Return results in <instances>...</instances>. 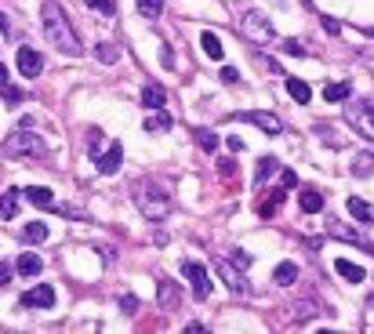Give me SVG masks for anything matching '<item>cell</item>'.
<instances>
[{"label": "cell", "instance_id": "cell-26", "mask_svg": "<svg viewBox=\"0 0 374 334\" xmlns=\"http://www.w3.org/2000/svg\"><path fill=\"white\" fill-rule=\"evenodd\" d=\"M349 95H352V88H349L345 80H338V84H327V88H323V98H327V102H345Z\"/></svg>", "mask_w": 374, "mask_h": 334}, {"label": "cell", "instance_id": "cell-36", "mask_svg": "<svg viewBox=\"0 0 374 334\" xmlns=\"http://www.w3.org/2000/svg\"><path fill=\"white\" fill-rule=\"evenodd\" d=\"M0 91H4V102H22V98H26L18 88H0Z\"/></svg>", "mask_w": 374, "mask_h": 334}, {"label": "cell", "instance_id": "cell-32", "mask_svg": "<svg viewBox=\"0 0 374 334\" xmlns=\"http://www.w3.org/2000/svg\"><path fill=\"white\" fill-rule=\"evenodd\" d=\"M95 58H98V62H106V66H113V62L120 58V51H116L113 44H98V48H95Z\"/></svg>", "mask_w": 374, "mask_h": 334}, {"label": "cell", "instance_id": "cell-19", "mask_svg": "<svg viewBox=\"0 0 374 334\" xmlns=\"http://www.w3.org/2000/svg\"><path fill=\"white\" fill-rule=\"evenodd\" d=\"M335 269H338V276H345V280H352V283H360V280H367V273L356 265V262H349V258H338L335 262Z\"/></svg>", "mask_w": 374, "mask_h": 334}, {"label": "cell", "instance_id": "cell-4", "mask_svg": "<svg viewBox=\"0 0 374 334\" xmlns=\"http://www.w3.org/2000/svg\"><path fill=\"white\" fill-rule=\"evenodd\" d=\"M240 33L251 40V44H273V40H276L273 22H269V15H262V11H247L240 18Z\"/></svg>", "mask_w": 374, "mask_h": 334}, {"label": "cell", "instance_id": "cell-6", "mask_svg": "<svg viewBox=\"0 0 374 334\" xmlns=\"http://www.w3.org/2000/svg\"><path fill=\"white\" fill-rule=\"evenodd\" d=\"M182 273H185V280H189V287H193V298H196V302H207V295H211L207 269H203L200 262H182Z\"/></svg>", "mask_w": 374, "mask_h": 334}, {"label": "cell", "instance_id": "cell-8", "mask_svg": "<svg viewBox=\"0 0 374 334\" xmlns=\"http://www.w3.org/2000/svg\"><path fill=\"white\" fill-rule=\"evenodd\" d=\"M236 120H247V123H255V128H262L265 135H280L283 131V123L276 113H262V109H251V113H236Z\"/></svg>", "mask_w": 374, "mask_h": 334}, {"label": "cell", "instance_id": "cell-25", "mask_svg": "<svg viewBox=\"0 0 374 334\" xmlns=\"http://www.w3.org/2000/svg\"><path fill=\"white\" fill-rule=\"evenodd\" d=\"M22 240H26V243H44V240H48V225H44V222H29V225L22 229Z\"/></svg>", "mask_w": 374, "mask_h": 334}, {"label": "cell", "instance_id": "cell-18", "mask_svg": "<svg viewBox=\"0 0 374 334\" xmlns=\"http://www.w3.org/2000/svg\"><path fill=\"white\" fill-rule=\"evenodd\" d=\"M18 273H22V276H40V269H44V262H40V255H33V250H26V255L22 258H18Z\"/></svg>", "mask_w": 374, "mask_h": 334}, {"label": "cell", "instance_id": "cell-22", "mask_svg": "<svg viewBox=\"0 0 374 334\" xmlns=\"http://www.w3.org/2000/svg\"><path fill=\"white\" fill-rule=\"evenodd\" d=\"M287 95L305 106V102H309V95H313V91H309V84H305V80H298V76H287Z\"/></svg>", "mask_w": 374, "mask_h": 334}, {"label": "cell", "instance_id": "cell-42", "mask_svg": "<svg viewBox=\"0 0 374 334\" xmlns=\"http://www.w3.org/2000/svg\"><path fill=\"white\" fill-rule=\"evenodd\" d=\"M323 29H327V33H338V29H342V26H338V22H335V18H323Z\"/></svg>", "mask_w": 374, "mask_h": 334}, {"label": "cell", "instance_id": "cell-16", "mask_svg": "<svg viewBox=\"0 0 374 334\" xmlns=\"http://www.w3.org/2000/svg\"><path fill=\"white\" fill-rule=\"evenodd\" d=\"M145 131H149V135H163V131H171V116L163 113V109H153L149 116H145Z\"/></svg>", "mask_w": 374, "mask_h": 334}, {"label": "cell", "instance_id": "cell-28", "mask_svg": "<svg viewBox=\"0 0 374 334\" xmlns=\"http://www.w3.org/2000/svg\"><path fill=\"white\" fill-rule=\"evenodd\" d=\"M196 145H200V149H207V153H215V149H218V135L207 131V128H200V131H196Z\"/></svg>", "mask_w": 374, "mask_h": 334}, {"label": "cell", "instance_id": "cell-13", "mask_svg": "<svg viewBox=\"0 0 374 334\" xmlns=\"http://www.w3.org/2000/svg\"><path fill=\"white\" fill-rule=\"evenodd\" d=\"M345 207H349V215L356 218L360 225H374V207H370L367 200H360V196H349V203H345Z\"/></svg>", "mask_w": 374, "mask_h": 334}, {"label": "cell", "instance_id": "cell-39", "mask_svg": "<svg viewBox=\"0 0 374 334\" xmlns=\"http://www.w3.org/2000/svg\"><path fill=\"white\" fill-rule=\"evenodd\" d=\"M233 262H236L240 269H247V265H251V255H240V250H233Z\"/></svg>", "mask_w": 374, "mask_h": 334}, {"label": "cell", "instance_id": "cell-2", "mask_svg": "<svg viewBox=\"0 0 374 334\" xmlns=\"http://www.w3.org/2000/svg\"><path fill=\"white\" fill-rule=\"evenodd\" d=\"M135 203H138L142 218H149V222H163V218L171 215L168 193H163L160 185H153V182H142V185H138V189H135Z\"/></svg>", "mask_w": 374, "mask_h": 334}, {"label": "cell", "instance_id": "cell-15", "mask_svg": "<svg viewBox=\"0 0 374 334\" xmlns=\"http://www.w3.org/2000/svg\"><path fill=\"white\" fill-rule=\"evenodd\" d=\"M349 171L356 175V178H370L374 175V153H356L349 163Z\"/></svg>", "mask_w": 374, "mask_h": 334}, {"label": "cell", "instance_id": "cell-29", "mask_svg": "<svg viewBox=\"0 0 374 334\" xmlns=\"http://www.w3.org/2000/svg\"><path fill=\"white\" fill-rule=\"evenodd\" d=\"M276 171H280V160L276 156H262L258 160V182H265L269 175H276Z\"/></svg>", "mask_w": 374, "mask_h": 334}, {"label": "cell", "instance_id": "cell-21", "mask_svg": "<svg viewBox=\"0 0 374 334\" xmlns=\"http://www.w3.org/2000/svg\"><path fill=\"white\" fill-rule=\"evenodd\" d=\"M200 48H203V55H207V58H215V62H222V55H225L222 40H218L215 33H203V36H200Z\"/></svg>", "mask_w": 374, "mask_h": 334}, {"label": "cell", "instance_id": "cell-34", "mask_svg": "<svg viewBox=\"0 0 374 334\" xmlns=\"http://www.w3.org/2000/svg\"><path fill=\"white\" fill-rule=\"evenodd\" d=\"M280 200H283V193H273V196H269V200H265V203L258 207V211H262V215L269 218V215H273V211H276V207H280Z\"/></svg>", "mask_w": 374, "mask_h": 334}, {"label": "cell", "instance_id": "cell-20", "mask_svg": "<svg viewBox=\"0 0 374 334\" xmlns=\"http://www.w3.org/2000/svg\"><path fill=\"white\" fill-rule=\"evenodd\" d=\"M273 280H276L280 287H290V283L298 280V265H295V262H280V265L273 269Z\"/></svg>", "mask_w": 374, "mask_h": 334}, {"label": "cell", "instance_id": "cell-38", "mask_svg": "<svg viewBox=\"0 0 374 334\" xmlns=\"http://www.w3.org/2000/svg\"><path fill=\"white\" fill-rule=\"evenodd\" d=\"M222 80H225V84H236V80H240V73H236L233 66H225V69H222Z\"/></svg>", "mask_w": 374, "mask_h": 334}, {"label": "cell", "instance_id": "cell-43", "mask_svg": "<svg viewBox=\"0 0 374 334\" xmlns=\"http://www.w3.org/2000/svg\"><path fill=\"white\" fill-rule=\"evenodd\" d=\"M0 88H8V69L0 66Z\"/></svg>", "mask_w": 374, "mask_h": 334}, {"label": "cell", "instance_id": "cell-44", "mask_svg": "<svg viewBox=\"0 0 374 334\" xmlns=\"http://www.w3.org/2000/svg\"><path fill=\"white\" fill-rule=\"evenodd\" d=\"M0 33H8V15L0 11Z\"/></svg>", "mask_w": 374, "mask_h": 334}, {"label": "cell", "instance_id": "cell-9", "mask_svg": "<svg viewBox=\"0 0 374 334\" xmlns=\"http://www.w3.org/2000/svg\"><path fill=\"white\" fill-rule=\"evenodd\" d=\"M327 233H330V236H338V240H349V243H360L363 250H370V255H374V243H370L363 233H356V229L342 225L338 218H327Z\"/></svg>", "mask_w": 374, "mask_h": 334}, {"label": "cell", "instance_id": "cell-30", "mask_svg": "<svg viewBox=\"0 0 374 334\" xmlns=\"http://www.w3.org/2000/svg\"><path fill=\"white\" fill-rule=\"evenodd\" d=\"M290 309H295V320H298V323H305L309 316H316V312H320V309H316V302H309V298H305V302H298V305H290Z\"/></svg>", "mask_w": 374, "mask_h": 334}, {"label": "cell", "instance_id": "cell-10", "mask_svg": "<svg viewBox=\"0 0 374 334\" xmlns=\"http://www.w3.org/2000/svg\"><path fill=\"white\" fill-rule=\"evenodd\" d=\"M22 305H26V309H51V305H55V287L36 283L33 290H26V295H22Z\"/></svg>", "mask_w": 374, "mask_h": 334}, {"label": "cell", "instance_id": "cell-33", "mask_svg": "<svg viewBox=\"0 0 374 334\" xmlns=\"http://www.w3.org/2000/svg\"><path fill=\"white\" fill-rule=\"evenodd\" d=\"M88 8H95L102 15H116V0H88Z\"/></svg>", "mask_w": 374, "mask_h": 334}, {"label": "cell", "instance_id": "cell-27", "mask_svg": "<svg viewBox=\"0 0 374 334\" xmlns=\"http://www.w3.org/2000/svg\"><path fill=\"white\" fill-rule=\"evenodd\" d=\"M18 193H22V189H8L4 196H0V215H4V218L18 215Z\"/></svg>", "mask_w": 374, "mask_h": 334}, {"label": "cell", "instance_id": "cell-41", "mask_svg": "<svg viewBox=\"0 0 374 334\" xmlns=\"http://www.w3.org/2000/svg\"><path fill=\"white\" fill-rule=\"evenodd\" d=\"M120 305H123V312H135V305H138V302L128 295V298H120Z\"/></svg>", "mask_w": 374, "mask_h": 334}, {"label": "cell", "instance_id": "cell-11", "mask_svg": "<svg viewBox=\"0 0 374 334\" xmlns=\"http://www.w3.org/2000/svg\"><path fill=\"white\" fill-rule=\"evenodd\" d=\"M44 69V58H40L36 48H18V73L22 76H40Z\"/></svg>", "mask_w": 374, "mask_h": 334}, {"label": "cell", "instance_id": "cell-12", "mask_svg": "<svg viewBox=\"0 0 374 334\" xmlns=\"http://www.w3.org/2000/svg\"><path fill=\"white\" fill-rule=\"evenodd\" d=\"M120 163H123V145H109L106 153H102L98 160H95V167H98V175H116L120 171Z\"/></svg>", "mask_w": 374, "mask_h": 334}, {"label": "cell", "instance_id": "cell-24", "mask_svg": "<svg viewBox=\"0 0 374 334\" xmlns=\"http://www.w3.org/2000/svg\"><path fill=\"white\" fill-rule=\"evenodd\" d=\"M156 295H160V305H163V309H175V305H178V290H175L171 280H160Z\"/></svg>", "mask_w": 374, "mask_h": 334}, {"label": "cell", "instance_id": "cell-45", "mask_svg": "<svg viewBox=\"0 0 374 334\" xmlns=\"http://www.w3.org/2000/svg\"><path fill=\"white\" fill-rule=\"evenodd\" d=\"M367 102H370V106H374V98H367Z\"/></svg>", "mask_w": 374, "mask_h": 334}, {"label": "cell", "instance_id": "cell-17", "mask_svg": "<svg viewBox=\"0 0 374 334\" xmlns=\"http://www.w3.org/2000/svg\"><path fill=\"white\" fill-rule=\"evenodd\" d=\"M26 200H29L33 207H55V193L48 189V185H29Z\"/></svg>", "mask_w": 374, "mask_h": 334}, {"label": "cell", "instance_id": "cell-40", "mask_svg": "<svg viewBox=\"0 0 374 334\" xmlns=\"http://www.w3.org/2000/svg\"><path fill=\"white\" fill-rule=\"evenodd\" d=\"M229 149H233V153H243V142H240V135H229Z\"/></svg>", "mask_w": 374, "mask_h": 334}, {"label": "cell", "instance_id": "cell-31", "mask_svg": "<svg viewBox=\"0 0 374 334\" xmlns=\"http://www.w3.org/2000/svg\"><path fill=\"white\" fill-rule=\"evenodd\" d=\"M138 4V11L145 15V18H156L160 11H163V0H135Z\"/></svg>", "mask_w": 374, "mask_h": 334}, {"label": "cell", "instance_id": "cell-7", "mask_svg": "<svg viewBox=\"0 0 374 334\" xmlns=\"http://www.w3.org/2000/svg\"><path fill=\"white\" fill-rule=\"evenodd\" d=\"M215 269H218V276L225 280V287L233 290V295H247V280L240 276V265L229 262V258H215Z\"/></svg>", "mask_w": 374, "mask_h": 334}, {"label": "cell", "instance_id": "cell-37", "mask_svg": "<svg viewBox=\"0 0 374 334\" xmlns=\"http://www.w3.org/2000/svg\"><path fill=\"white\" fill-rule=\"evenodd\" d=\"M283 51H287V55H298V58L305 55V48L298 44V40H287V44H283Z\"/></svg>", "mask_w": 374, "mask_h": 334}, {"label": "cell", "instance_id": "cell-23", "mask_svg": "<svg viewBox=\"0 0 374 334\" xmlns=\"http://www.w3.org/2000/svg\"><path fill=\"white\" fill-rule=\"evenodd\" d=\"M142 102L149 109H163V102H168V95H163V88H156V84H149V88L142 91Z\"/></svg>", "mask_w": 374, "mask_h": 334}, {"label": "cell", "instance_id": "cell-1", "mask_svg": "<svg viewBox=\"0 0 374 334\" xmlns=\"http://www.w3.org/2000/svg\"><path fill=\"white\" fill-rule=\"evenodd\" d=\"M40 15H44V36L51 40V48H58L62 55H69V58L84 55V44H80V36H76V29H73V22H69L66 8L55 4V0H44Z\"/></svg>", "mask_w": 374, "mask_h": 334}, {"label": "cell", "instance_id": "cell-3", "mask_svg": "<svg viewBox=\"0 0 374 334\" xmlns=\"http://www.w3.org/2000/svg\"><path fill=\"white\" fill-rule=\"evenodd\" d=\"M44 153H48L44 138L33 135L29 128H22V131H11V135L4 138V156H44Z\"/></svg>", "mask_w": 374, "mask_h": 334}, {"label": "cell", "instance_id": "cell-14", "mask_svg": "<svg viewBox=\"0 0 374 334\" xmlns=\"http://www.w3.org/2000/svg\"><path fill=\"white\" fill-rule=\"evenodd\" d=\"M298 207H302L305 215H320V211H323V196H320L316 189H302V193H298Z\"/></svg>", "mask_w": 374, "mask_h": 334}, {"label": "cell", "instance_id": "cell-5", "mask_svg": "<svg viewBox=\"0 0 374 334\" xmlns=\"http://www.w3.org/2000/svg\"><path fill=\"white\" fill-rule=\"evenodd\" d=\"M345 120L356 128V135H363L367 142H374V106L370 102H360V106H349Z\"/></svg>", "mask_w": 374, "mask_h": 334}, {"label": "cell", "instance_id": "cell-35", "mask_svg": "<svg viewBox=\"0 0 374 334\" xmlns=\"http://www.w3.org/2000/svg\"><path fill=\"white\" fill-rule=\"evenodd\" d=\"M11 273H15V269H11L8 262H0V287H8V283H11Z\"/></svg>", "mask_w": 374, "mask_h": 334}]
</instances>
